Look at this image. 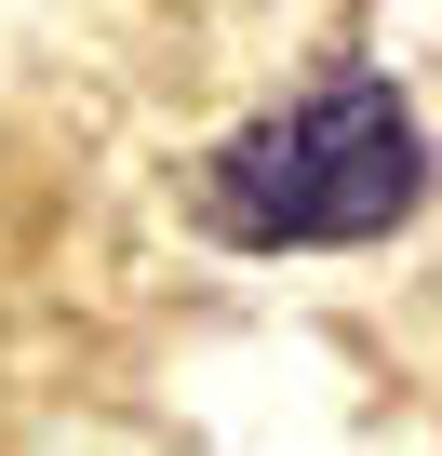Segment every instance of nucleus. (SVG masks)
Segmentation results:
<instances>
[{
	"label": "nucleus",
	"instance_id": "obj_1",
	"mask_svg": "<svg viewBox=\"0 0 442 456\" xmlns=\"http://www.w3.org/2000/svg\"><path fill=\"white\" fill-rule=\"evenodd\" d=\"M415 201H429V134H415L402 81H375V68L295 81L242 134H214L188 175V215L229 256H349V242L415 228Z\"/></svg>",
	"mask_w": 442,
	"mask_h": 456
}]
</instances>
